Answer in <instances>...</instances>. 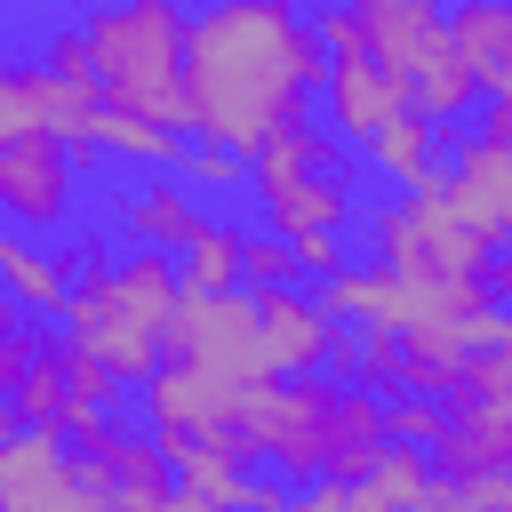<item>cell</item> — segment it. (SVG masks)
<instances>
[{"mask_svg":"<svg viewBox=\"0 0 512 512\" xmlns=\"http://www.w3.org/2000/svg\"><path fill=\"white\" fill-rule=\"evenodd\" d=\"M320 64L304 0H208L184 16V128L248 160L272 128L312 112Z\"/></svg>","mask_w":512,"mask_h":512,"instance_id":"cell-1","label":"cell"},{"mask_svg":"<svg viewBox=\"0 0 512 512\" xmlns=\"http://www.w3.org/2000/svg\"><path fill=\"white\" fill-rule=\"evenodd\" d=\"M176 312V256L168 248H128V256H96L72 272L64 304H56V336L88 360H104L120 384H144L160 368V336Z\"/></svg>","mask_w":512,"mask_h":512,"instance_id":"cell-2","label":"cell"},{"mask_svg":"<svg viewBox=\"0 0 512 512\" xmlns=\"http://www.w3.org/2000/svg\"><path fill=\"white\" fill-rule=\"evenodd\" d=\"M80 40H88L104 104L184 128V8L176 0H104L80 24Z\"/></svg>","mask_w":512,"mask_h":512,"instance_id":"cell-3","label":"cell"},{"mask_svg":"<svg viewBox=\"0 0 512 512\" xmlns=\"http://www.w3.org/2000/svg\"><path fill=\"white\" fill-rule=\"evenodd\" d=\"M344 8H352L360 48L408 88V104H416L424 120L456 128V120L480 104V88L464 80V64H456V48H448V8H440V0H344Z\"/></svg>","mask_w":512,"mask_h":512,"instance_id":"cell-4","label":"cell"},{"mask_svg":"<svg viewBox=\"0 0 512 512\" xmlns=\"http://www.w3.org/2000/svg\"><path fill=\"white\" fill-rule=\"evenodd\" d=\"M376 264L400 272V280H480L496 240H480L448 200H440V176H416L392 208H376Z\"/></svg>","mask_w":512,"mask_h":512,"instance_id":"cell-5","label":"cell"},{"mask_svg":"<svg viewBox=\"0 0 512 512\" xmlns=\"http://www.w3.org/2000/svg\"><path fill=\"white\" fill-rule=\"evenodd\" d=\"M432 472H488L512 464V352H464L456 384L440 392V432L424 440Z\"/></svg>","mask_w":512,"mask_h":512,"instance_id":"cell-6","label":"cell"},{"mask_svg":"<svg viewBox=\"0 0 512 512\" xmlns=\"http://www.w3.org/2000/svg\"><path fill=\"white\" fill-rule=\"evenodd\" d=\"M160 360H192L224 384H256L264 352H256V304L248 288H184L176 280V312L160 336Z\"/></svg>","mask_w":512,"mask_h":512,"instance_id":"cell-7","label":"cell"},{"mask_svg":"<svg viewBox=\"0 0 512 512\" xmlns=\"http://www.w3.org/2000/svg\"><path fill=\"white\" fill-rule=\"evenodd\" d=\"M0 512H120L88 464L64 448V432H32L16 424L0 440Z\"/></svg>","mask_w":512,"mask_h":512,"instance_id":"cell-8","label":"cell"},{"mask_svg":"<svg viewBox=\"0 0 512 512\" xmlns=\"http://www.w3.org/2000/svg\"><path fill=\"white\" fill-rule=\"evenodd\" d=\"M0 216L16 232H64L72 224V152L48 128L0 136Z\"/></svg>","mask_w":512,"mask_h":512,"instance_id":"cell-9","label":"cell"},{"mask_svg":"<svg viewBox=\"0 0 512 512\" xmlns=\"http://www.w3.org/2000/svg\"><path fill=\"white\" fill-rule=\"evenodd\" d=\"M448 136V128H440ZM440 176V200L480 232V240H496L504 248V232H512V144H488V136H448V168H432Z\"/></svg>","mask_w":512,"mask_h":512,"instance_id":"cell-10","label":"cell"},{"mask_svg":"<svg viewBox=\"0 0 512 512\" xmlns=\"http://www.w3.org/2000/svg\"><path fill=\"white\" fill-rule=\"evenodd\" d=\"M248 304H256V352H264V376H312V368L328 360L336 328H344V320H328L320 296H304L296 280H288V288H248Z\"/></svg>","mask_w":512,"mask_h":512,"instance_id":"cell-11","label":"cell"},{"mask_svg":"<svg viewBox=\"0 0 512 512\" xmlns=\"http://www.w3.org/2000/svg\"><path fill=\"white\" fill-rule=\"evenodd\" d=\"M72 456L88 464V480L120 504V512H144V504H160L176 480H168V456L152 448V440H136V432H120L112 416H96V424H80L72 432Z\"/></svg>","mask_w":512,"mask_h":512,"instance_id":"cell-12","label":"cell"},{"mask_svg":"<svg viewBox=\"0 0 512 512\" xmlns=\"http://www.w3.org/2000/svg\"><path fill=\"white\" fill-rule=\"evenodd\" d=\"M320 88H328V128H336V144H368V136L408 104V88H400L360 40H352V48H328Z\"/></svg>","mask_w":512,"mask_h":512,"instance_id":"cell-13","label":"cell"},{"mask_svg":"<svg viewBox=\"0 0 512 512\" xmlns=\"http://www.w3.org/2000/svg\"><path fill=\"white\" fill-rule=\"evenodd\" d=\"M232 400H240V384H224V376H208V368H192V360H160V368L144 376V416H152V432H208V440H224Z\"/></svg>","mask_w":512,"mask_h":512,"instance_id":"cell-14","label":"cell"},{"mask_svg":"<svg viewBox=\"0 0 512 512\" xmlns=\"http://www.w3.org/2000/svg\"><path fill=\"white\" fill-rule=\"evenodd\" d=\"M448 48H456V64L480 96H512V16H504V0H456Z\"/></svg>","mask_w":512,"mask_h":512,"instance_id":"cell-15","label":"cell"},{"mask_svg":"<svg viewBox=\"0 0 512 512\" xmlns=\"http://www.w3.org/2000/svg\"><path fill=\"white\" fill-rule=\"evenodd\" d=\"M264 192V232H344L352 224V184L344 176H256Z\"/></svg>","mask_w":512,"mask_h":512,"instance_id":"cell-16","label":"cell"},{"mask_svg":"<svg viewBox=\"0 0 512 512\" xmlns=\"http://www.w3.org/2000/svg\"><path fill=\"white\" fill-rule=\"evenodd\" d=\"M152 448L168 456V480H176L184 496H200L208 512H240L248 464H240L224 440H208V432H152Z\"/></svg>","mask_w":512,"mask_h":512,"instance_id":"cell-17","label":"cell"},{"mask_svg":"<svg viewBox=\"0 0 512 512\" xmlns=\"http://www.w3.org/2000/svg\"><path fill=\"white\" fill-rule=\"evenodd\" d=\"M432 488V456L408 440H384L360 472H352V512H416V496Z\"/></svg>","mask_w":512,"mask_h":512,"instance_id":"cell-18","label":"cell"},{"mask_svg":"<svg viewBox=\"0 0 512 512\" xmlns=\"http://www.w3.org/2000/svg\"><path fill=\"white\" fill-rule=\"evenodd\" d=\"M248 176H344V144H336V128H320V120L304 112V120L272 128V136L248 152Z\"/></svg>","mask_w":512,"mask_h":512,"instance_id":"cell-19","label":"cell"},{"mask_svg":"<svg viewBox=\"0 0 512 512\" xmlns=\"http://www.w3.org/2000/svg\"><path fill=\"white\" fill-rule=\"evenodd\" d=\"M0 288H8L24 312H56V304H64V288H72V264H64V256H48L32 232L0 224Z\"/></svg>","mask_w":512,"mask_h":512,"instance_id":"cell-20","label":"cell"},{"mask_svg":"<svg viewBox=\"0 0 512 512\" xmlns=\"http://www.w3.org/2000/svg\"><path fill=\"white\" fill-rule=\"evenodd\" d=\"M360 152H368L392 184H416V176H432V168H440V120H424L416 104H400V112H392Z\"/></svg>","mask_w":512,"mask_h":512,"instance_id":"cell-21","label":"cell"},{"mask_svg":"<svg viewBox=\"0 0 512 512\" xmlns=\"http://www.w3.org/2000/svg\"><path fill=\"white\" fill-rule=\"evenodd\" d=\"M192 224H200L192 184H144V192L120 200V232H128V248H168V256H176V240H184Z\"/></svg>","mask_w":512,"mask_h":512,"instance_id":"cell-22","label":"cell"},{"mask_svg":"<svg viewBox=\"0 0 512 512\" xmlns=\"http://www.w3.org/2000/svg\"><path fill=\"white\" fill-rule=\"evenodd\" d=\"M8 416L32 424V432H64L72 400H64V336H56V328H48V344L24 360V376L8 384Z\"/></svg>","mask_w":512,"mask_h":512,"instance_id":"cell-23","label":"cell"},{"mask_svg":"<svg viewBox=\"0 0 512 512\" xmlns=\"http://www.w3.org/2000/svg\"><path fill=\"white\" fill-rule=\"evenodd\" d=\"M176 280H184V288H240V224L200 216V224L176 240Z\"/></svg>","mask_w":512,"mask_h":512,"instance_id":"cell-24","label":"cell"},{"mask_svg":"<svg viewBox=\"0 0 512 512\" xmlns=\"http://www.w3.org/2000/svg\"><path fill=\"white\" fill-rule=\"evenodd\" d=\"M96 152H120V160L176 168L184 136H176V128H160V120H144V112H120V104H104V112H96Z\"/></svg>","mask_w":512,"mask_h":512,"instance_id":"cell-25","label":"cell"},{"mask_svg":"<svg viewBox=\"0 0 512 512\" xmlns=\"http://www.w3.org/2000/svg\"><path fill=\"white\" fill-rule=\"evenodd\" d=\"M120 392H128V384H120L104 360H88V352H72V344H64V400H72V416H64V440H72L80 424L112 416V408H120Z\"/></svg>","mask_w":512,"mask_h":512,"instance_id":"cell-26","label":"cell"},{"mask_svg":"<svg viewBox=\"0 0 512 512\" xmlns=\"http://www.w3.org/2000/svg\"><path fill=\"white\" fill-rule=\"evenodd\" d=\"M288 280H304L296 248L280 232H240V288H288Z\"/></svg>","mask_w":512,"mask_h":512,"instance_id":"cell-27","label":"cell"},{"mask_svg":"<svg viewBox=\"0 0 512 512\" xmlns=\"http://www.w3.org/2000/svg\"><path fill=\"white\" fill-rule=\"evenodd\" d=\"M176 168H184V184H192V192H232V184L248 176V160H240V152H224V144H200V136L176 152Z\"/></svg>","mask_w":512,"mask_h":512,"instance_id":"cell-28","label":"cell"},{"mask_svg":"<svg viewBox=\"0 0 512 512\" xmlns=\"http://www.w3.org/2000/svg\"><path fill=\"white\" fill-rule=\"evenodd\" d=\"M432 432H440V400H424V392H384V440L424 448Z\"/></svg>","mask_w":512,"mask_h":512,"instance_id":"cell-29","label":"cell"},{"mask_svg":"<svg viewBox=\"0 0 512 512\" xmlns=\"http://www.w3.org/2000/svg\"><path fill=\"white\" fill-rule=\"evenodd\" d=\"M40 112H32V64H8L0 56V136H32Z\"/></svg>","mask_w":512,"mask_h":512,"instance_id":"cell-30","label":"cell"},{"mask_svg":"<svg viewBox=\"0 0 512 512\" xmlns=\"http://www.w3.org/2000/svg\"><path fill=\"white\" fill-rule=\"evenodd\" d=\"M288 512H352V480L312 472V480H296V488H288Z\"/></svg>","mask_w":512,"mask_h":512,"instance_id":"cell-31","label":"cell"},{"mask_svg":"<svg viewBox=\"0 0 512 512\" xmlns=\"http://www.w3.org/2000/svg\"><path fill=\"white\" fill-rule=\"evenodd\" d=\"M48 344V328H32V320H16V328H0V392L24 376V360Z\"/></svg>","mask_w":512,"mask_h":512,"instance_id":"cell-32","label":"cell"},{"mask_svg":"<svg viewBox=\"0 0 512 512\" xmlns=\"http://www.w3.org/2000/svg\"><path fill=\"white\" fill-rule=\"evenodd\" d=\"M40 64H48L56 80H96V64H88V40H80V24H72V32H56Z\"/></svg>","mask_w":512,"mask_h":512,"instance_id":"cell-33","label":"cell"},{"mask_svg":"<svg viewBox=\"0 0 512 512\" xmlns=\"http://www.w3.org/2000/svg\"><path fill=\"white\" fill-rule=\"evenodd\" d=\"M288 248H296V272H312V280H328V272L344 264V240H336V232H296Z\"/></svg>","mask_w":512,"mask_h":512,"instance_id":"cell-34","label":"cell"},{"mask_svg":"<svg viewBox=\"0 0 512 512\" xmlns=\"http://www.w3.org/2000/svg\"><path fill=\"white\" fill-rule=\"evenodd\" d=\"M472 136L512 144V96H480V104H472Z\"/></svg>","mask_w":512,"mask_h":512,"instance_id":"cell-35","label":"cell"},{"mask_svg":"<svg viewBox=\"0 0 512 512\" xmlns=\"http://www.w3.org/2000/svg\"><path fill=\"white\" fill-rule=\"evenodd\" d=\"M240 512H288V480H280V472H248Z\"/></svg>","mask_w":512,"mask_h":512,"instance_id":"cell-36","label":"cell"},{"mask_svg":"<svg viewBox=\"0 0 512 512\" xmlns=\"http://www.w3.org/2000/svg\"><path fill=\"white\" fill-rule=\"evenodd\" d=\"M144 512H208V504H200V496H184V488H168V496H160V504H144Z\"/></svg>","mask_w":512,"mask_h":512,"instance_id":"cell-37","label":"cell"},{"mask_svg":"<svg viewBox=\"0 0 512 512\" xmlns=\"http://www.w3.org/2000/svg\"><path fill=\"white\" fill-rule=\"evenodd\" d=\"M16 320H24V304H16L8 288H0V328H16Z\"/></svg>","mask_w":512,"mask_h":512,"instance_id":"cell-38","label":"cell"}]
</instances>
